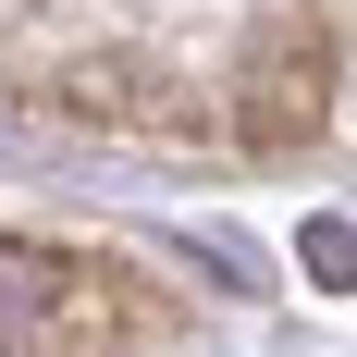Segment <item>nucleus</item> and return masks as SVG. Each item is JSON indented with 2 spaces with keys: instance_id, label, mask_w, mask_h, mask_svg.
<instances>
[{
  "instance_id": "f257e3e1",
  "label": "nucleus",
  "mask_w": 357,
  "mask_h": 357,
  "mask_svg": "<svg viewBox=\"0 0 357 357\" xmlns=\"http://www.w3.org/2000/svg\"><path fill=\"white\" fill-rule=\"evenodd\" d=\"M0 99L173 160L357 136V0H0Z\"/></svg>"
}]
</instances>
